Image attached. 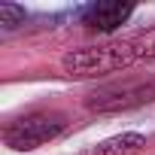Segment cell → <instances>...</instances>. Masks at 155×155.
<instances>
[{"label":"cell","mask_w":155,"mask_h":155,"mask_svg":"<svg viewBox=\"0 0 155 155\" xmlns=\"http://www.w3.org/2000/svg\"><path fill=\"white\" fill-rule=\"evenodd\" d=\"M143 61H155V28L143 31L137 37L73 49L61 58V67L73 79H94V76H110V73L128 70Z\"/></svg>","instance_id":"obj_1"},{"label":"cell","mask_w":155,"mask_h":155,"mask_svg":"<svg viewBox=\"0 0 155 155\" xmlns=\"http://www.w3.org/2000/svg\"><path fill=\"white\" fill-rule=\"evenodd\" d=\"M64 128H67L64 113H31V116L15 119L3 131V140L15 152H34V149L46 146L49 140H55L58 134H64Z\"/></svg>","instance_id":"obj_2"},{"label":"cell","mask_w":155,"mask_h":155,"mask_svg":"<svg viewBox=\"0 0 155 155\" xmlns=\"http://www.w3.org/2000/svg\"><path fill=\"white\" fill-rule=\"evenodd\" d=\"M155 104V79H143V82H125V85H107L97 88L85 97V110L88 113H128L137 107Z\"/></svg>","instance_id":"obj_3"},{"label":"cell","mask_w":155,"mask_h":155,"mask_svg":"<svg viewBox=\"0 0 155 155\" xmlns=\"http://www.w3.org/2000/svg\"><path fill=\"white\" fill-rule=\"evenodd\" d=\"M131 15H134V3H122V0H97V3H91V6L82 9V25L88 31L110 34V31L122 28Z\"/></svg>","instance_id":"obj_4"},{"label":"cell","mask_w":155,"mask_h":155,"mask_svg":"<svg viewBox=\"0 0 155 155\" xmlns=\"http://www.w3.org/2000/svg\"><path fill=\"white\" fill-rule=\"evenodd\" d=\"M143 149H146V137L137 131H125V134L101 140L91 155H140Z\"/></svg>","instance_id":"obj_5"},{"label":"cell","mask_w":155,"mask_h":155,"mask_svg":"<svg viewBox=\"0 0 155 155\" xmlns=\"http://www.w3.org/2000/svg\"><path fill=\"white\" fill-rule=\"evenodd\" d=\"M25 18H28L25 6H18V3H0V25H3L6 31L25 25Z\"/></svg>","instance_id":"obj_6"}]
</instances>
